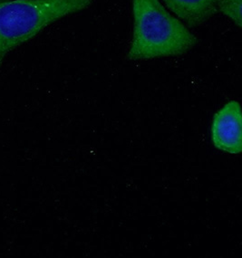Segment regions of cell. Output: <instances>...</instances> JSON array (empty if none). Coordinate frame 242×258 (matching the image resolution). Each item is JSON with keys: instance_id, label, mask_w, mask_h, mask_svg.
Listing matches in <instances>:
<instances>
[{"instance_id": "2", "label": "cell", "mask_w": 242, "mask_h": 258, "mask_svg": "<svg viewBox=\"0 0 242 258\" xmlns=\"http://www.w3.org/2000/svg\"><path fill=\"white\" fill-rule=\"evenodd\" d=\"M94 0H0V67L12 50L45 27L89 8Z\"/></svg>"}, {"instance_id": "1", "label": "cell", "mask_w": 242, "mask_h": 258, "mask_svg": "<svg viewBox=\"0 0 242 258\" xmlns=\"http://www.w3.org/2000/svg\"><path fill=\"white\" fill-rule=\"evenodd\" d=\"M133 16L129 60L182 55L197 44V37L160 0H133Z\"/></svg>"}, {"instance_id": "4", "label": "cell", "mask_w": 242, "mask_h": 258, "mask_svg": "<svg viewBox=\"0 0 242 258\" xmlns=\"http://www.w3.org/2000/svg\"><path fill=\"white\" fill-rule=\"evenodd\" d=\"M189 27H198L218 13L219 0H160Z\"/></svg>"}, {"instance_id": "5", "label": "cell", "mask_w": 242, "mask_h": 258, "mask_svg": "<svg viewBox=\"0 0 242 258\" xmlns=\"http://www.w3.org/2000/svg\"><path fill=\"white\" fill-rule=\"evenodd\" d=\"M241 8L242 0H219L217 11L229 18L240 28L242 26Z\"/></svg>"}, {"instance_id": "3", "label": "cell", "mask_w": 242, "mask_h": 258, "mask_svg": "<svg viewBox=\"0 0 242 258\" xmlns=\"http://www.w3.org/2000/svg\"><path fill=\"white\" fill-rule=\"evenodd\" d=\"M211 133L218 150L230 154L241 152V109L237 101H230L216 112Z\"/></svg>"}]
</instances>
